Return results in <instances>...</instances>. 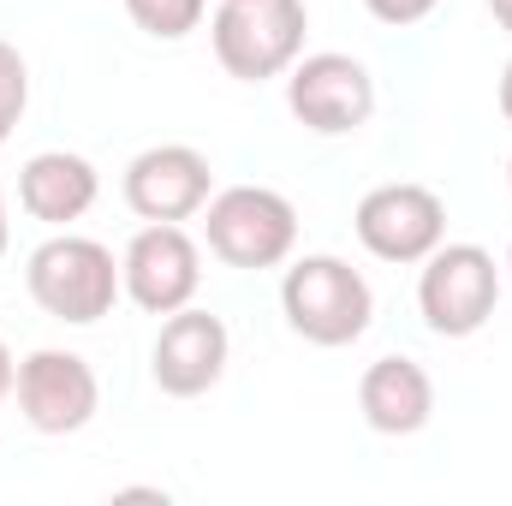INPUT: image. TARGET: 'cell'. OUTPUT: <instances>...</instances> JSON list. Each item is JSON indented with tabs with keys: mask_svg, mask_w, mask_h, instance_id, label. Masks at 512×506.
Returning <instances> with one entry per match:
<instances>
[{
	"mask_svg": "<svg viewBox=\"0 0 512 506\" xmlns=\"http://www.w3.org/2000/svg\"><path fill=\"white\" fill-rule=\"evenodd\" d=\"M96 191H102L96 167H90L84 155H72V149H42V155H30L24 173H18V209H24L30 221H42V227H72V221H84V215L96 209Z\"/></svg>",
	"mask_w": 512,
	"mask_h": 506,
	"instance_id": "7c38bea8",
	"label": "cell"
},
{
	"mask_svg": "<svg viewBox=\"0 0 512 506\" xmlns=\"http://www.w3.org/2000/svg\"><path fill=\"white\" fill-rule=\"evenodd\" d=\"M24 286L54 322H72V328L102 322L114 310V298L126 292L114 251L84 233H54L48 245H36L24 262Z\"/></svg>",
	"mask_w": 512,
	"mask_h": 506,
	"instance_id": "7a4b0ae2",
	"label": "cell"
},
{
	"mask_svg": "<svg viewBox=\"0 0 512 506\" xmlns=\"http://www.w3.org/2000/svg\"><path fill=\"white\" fill-rule=\"evenodd\" d=\"M304 30H310L304 0H221V12L209 18L215 60L239 84L292 72V60L304 54Z\"/></svg>",
	"mask_w": 512,
	"mask_h": 506,
	"instance_id": "3957f363",
	"label": "cell"
},
{
	"mask_svg": "<svg viewBox=\"0 0 512 506\" xmlns=\"http://www.w3.org/2000/svg\"><path fill=\"white\" fill-rule=\"evenodd\" d=\"M12 376H18V364H12V352H6V340H0V405H6V393H12Z\"/></svg>",
	"mask_w": 512,
	"mask_h": 506,
	"instance_id": "e0dca14e",
	"label": "cell"
},
{
	"mask_svg": "<svg viewBox=\"0 0 512 506\" xmlns=\"http://www.w3.org/2000/svg\"><path fill=\"white\" fill-rule=\"evenodd\" d=\"M489 12H495V24L512 36V0H489Z\"/></svg>",
	"mask_w": 512,
	"mask_h": 506,
	"instance_id": "d6986e66",
	"label": "cell"
},
{
	"mask_svg": "<svg viewBox=\"0 0 512 506\" xmlns=\"http://www.w3.org/2000/svg\"><path fill=\"white\" fill-rule=\"evenodd\" d=\"M203 239L227 268H280L298 245V209L268 185H227L203 203Z\"/></svg>",
	"mask_w": 512,
	"mask_h": 506,
	"instance_id": "277c9868",
	"label": "cell"
},
{
	"mask_svg": "<svg viewBox=\"0 0 512 506\" xmlns=\"http://www.w3.org/2000/svg\"><path fill=\"white\" fill-rule=\"evenodd\" d=\"M501 304V268L483 245H435L423 256V280H417V310L429 322V334L441 340H471Z\"/></svg>",
	"mask_w": 512,
	"mask_h": 506,
	"instance_id": "5b68a950",
	"label": "cell"
},
{
	"mask_svg": "<svg viewBox=\"0 0 512 506\" xmlns=\"http://www.w3.org/2000/svg\"><path fill=\"white\" fill-rule=\"evenodd\" d=\"M501 114H507V126H512V60H507V72H501Z\"/></svg>",
	"mask_w": 512,
	"mask_h": 506,
	"instance_id": "ac0fdd59",
	"label": "cell"
},
{
	"mask_svg": "<svg viewBox=\"0 0 512 506\" xmlns=\"http://www.w3.org/2000/svg\"><path fill=\"white\" fill-rule=\"evenodd\" d=\"M24 108H30V66L12 42H0V149H6L12 126L24 120Z\"/></svg>",
	"mask_w": 512,
	"mask_h": 506,
	"instance_id": "9a60e30c",
	"label": "cell"
},
{
	"mask_svg": "<svg viewBox=\"0 0 512 506\" xmlns=\"http://www.w3.org/2000/svg\"><path fill=\"white\" fill-rule=\"evenodd\" d=\"M215 197V167L191 143H155L131 155L126 167V203L137 221H191Z\"/></svg>",
	"mask_w": 512,
	"mask_h": 506,
	"instance_id": "30bf717a",
	"label": "cell"
},
{
	"mask_svg": "<svg viewBox=\"0 0 512 506\" xmlns=\"http://www.w3.org/2000/svg\"><path fill=\"white\" fill-rule=\"evenodd\" d=\"M507 274H512V251H507Z\"/></svg>",
	"mask_w": 512,
	"mask_h": 506,
	"instance_id": "7402d4cb",
	"label": "cell"
},
{
	"mask_svg": "<svg viewBox=\"0 0 512 506\" xmlns=\"http://www.w3.org/2000/svg\"><path fill=\"white\" fill-rule=\"evenodd\" d=\"M286 108L316 137H346V131L370 126L376 78L352 54H298L292 72H286Z\"/></svg>",
	"mask_w": 512,
	"mask_h": 506,
	"instance_id": "8992f818",
	"label": "cell"
},
{
	"mask_svg": "<svg viewBox=\"0 0 512 506\" xmlns=\"http://www.w3.org/2000/svg\"><path fill=\"white\" fill-rule=\"evenodd\" d=\"M507 185H512V161H507Z\"/></svg>",
	"mask_w": 512,
	"mask_h": 506,
	"instance_id": "44dd1931",
	"label": "cell"
},
{
	"mask_svg": "<svg viewBox=\"0 0 512 506\" xmlns=\"http://www.w3.org/2000/svg\"><path fill=\"white\" fill-rule=\"evenodd\" d=\"M227 322L209 316V310H173L155 334V352H149V376L167 399H197L209 393L221 370H227Z\"/></svg>",
	"mask_w": 512,
	"mask_h": 506,
	"instance_id": "8fae6325",
	"label": "cell"
},
{
	"mask_svg": "<svg viewBox=\"0 0 512 506\" xmlns=\"http://www.w3.org/2000/svg\"><path fill=\"white\" fill-rule=\"evenodd\" d=\"M126 12H131V24H137L143 36L179 42V36H191V30L203 24L209 0H126Z\"/></svg>",
	"mask_w": 512,
	"mask_h": 506,
	"instance_id": "5bb4252c",
	"label": "cell"
},
{
	"mask_svg": "<svg viewBox=\"0 0 512 506\" xmlns=\"http://www.w3.org/2000/svg\"><path fill=\"white\" fill-rule=\"evenodd\" d=\"M120 280H126V298L137 310L173 316L203 286V251H197V239L179 221H149L120 256Z\"/></svg>",
	"mask_w": 512,
	"mask_h": 506,
	"instance_id": "ba28073f",
	"label": "cell"
},
{
	"mask_svg": "<svg viewBox=\"0 0 512 506\" xmlns=\"http://www.w3.org/2000/svg\"><path fill=\"white\" fill-rule=\"evenodd\" d=\"M358 405L376 435H417L435 417V381L417 358H376L358 381Z\"/></svg>",
	"mask_w": 512,
	"mask_h": 506,
	"instance_id": "4fadbf2b",
	"label": "cell"
},
{
	"mask_svg": "<svg viewBox=\"0 0 512 506\" xmlns=\"http://www.w3.org/2000/svg\"><path fill=\"white\" fill-rule=\"evenodd\" d=\"M352 227H358V245L376 256V262H399L405 268V262H423V256L447 239V203L429 185L399 179V185H376L358 203Z\"/></svg>",
	"mask_w": 512,
	"mask_h": 506,
	"instance_id": "9c48e42d",
	"label": "cell"
},
{
	"mask_svg": "<svg viewBox=\"0 0 512 506\" xmlns=\"http://www.w3.org/2000/svg\"><path fill=\"white\" fill-rule=\"evenodd\" d=\"M370 6V18H382V24H393V30H405V24H423L441 0H364Z\"/></svg>",
	"mask_w": 512,
	"mask_h": 506,
	"instance_id": "2e32d148",
	"label": "cell"
},
{
	"mask_svg": "<svg viewBox=\"0 0 512 506\" xmlns=\"http://www.w3.org/2000/svg\"><path fill=\"white\" fill-rule=\"evenodd\" d=\"M18 393V411L36 435H78L96 411H102V381L96 370L78 358V352H60V346H42L18 364L12 376Z\"/></svg>",
	"mask_w": 512,
	"mask_h": 506,
	"instance_id": "52a82bcc",
	"label": "cell"
},
{
	"mask_svg": "<svg viewBox=\"0 0 512 506\" xmlns=\"http://www.w3.org/2000/svg\"><path fill=\"white\" fill-rule=\"evenodd\" d=\"M280 310L298 340L352 346V340H364V328L376 316V292L346 256H298L280 280Z\"/></svg>",
	"mask_w": 512,
	"mask_h": 506,
	"instance_id": "6da1fadb",
	"label": "cell"
},
{
	"mask_svg": "<svg viewBox=\"0 0 512 506\" xmlns=\"http://www.w3.org/2000/svg\"><path fill=\"white\" fill-rule=\"evenodd\" d=\"M6 245H12V221H6V191H0V256H6Z\"/></svg>",
	"mask_w": 512,
	"mask_h": 506,
	"instance_id": "ffe728a7",
	"label": "cell"
}]
</instances>
